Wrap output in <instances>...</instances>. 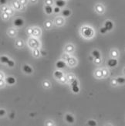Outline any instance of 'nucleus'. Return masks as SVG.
I'll list each match as a JSON object with an SVG mask.
<instances>
[{
  "instance_id": "f257e3e1",
  "label": "nucleus",
  "mask_w": 125,
  "mask_h": 126,
  "mask_svg": "<svg viewBox=\"0 0 125 126\" xmlns=\"http://www.w3.org/2000/svg\"><path fill=\"white\" fill-rule=\"evenodd\" d=\"M82 33L85 37H91L93 36V30L89 26H84L82 28Z\"/></svg>"
},
{
  "instance_id": "f03ea898",
  "label": "nucleus",
  "mask_w": 125,
  "mask_h": 126,
  "mask_svg": "<svg viewBox=\"0 0 125 126\" xmlns=\"http://www.w3.org/2000/svg\"><path fill=\"white\" fill-rule=\"evenodd\" d=\"M94 9H95V11L98 14H104L105 12V8L104 6V5H102L100 3L96 4Z\"/></svg>"
},
{
  "instance_id": "7ed1b4c3",
  "label": "nucleus",
  "mask_w": 125,
  "mask_h": 126,
  "mask_svg": "<svg viewBox=\"0 0 125 126\" xmlns=\"http://www.w3.org/2000/svg\"><path fill=\"white\" fill-rule=\"evenodd\" d=\"M72 90L74 93H78L80 89H79V87H78V83L77 80H73V83H72Z\"/></svg>"
},
{
  "instance_id": "20e7f679",
  "label": "nucleus",
  "mask_w": 125,
  "mask_h": 126,
  "mask_svg": "<svg viewBox=\"0 0 125 126\" xmlns=\"http://www.w3.org/2000/svg\"><path fill=\"white\" fill-rule=\"evenodd\" d=\"M12 5H13V6L15 9H18V10H19L21 9V7L23 6V5H22V4L19 2V0H13V2H12Z\"/></svg>"
},
{
  "instance_id": "39448f33",
  "label": "nucleus",
  "mask_w": 125,
  "mask_h": 126,
  "mask_svg": "<svg viewBox=\"0 0 125 126\" xmlns=\"http://www.w3.org/2000/svg\"><path fill=\"white\" fill-rule=\"evenodd\" d=\"M104 26L106 27V29L108 30V31H110L113 29V22L110 21V20H107L105 22V23H104Z\"/></svg>"
},
{
  "instance_id": "423d86ee",
  "label": "nucleus",
  "mask_w": 125,
  "mask_h": 126,
  "mask_svg": "<svg viewBox=\"0 0 125 126\" xmlns=\"http://www.w3.org/2000/svg\"><path fill=\"white\" fill-rule=\"evenodd\" d=\"M24 24V21L23 19H21V18H18V19H16L14 20V25L15 26H18V27H20L22 26H23Z\"/></svg>"
},
{
  "instance_id": "0eeeda50",
  "label": "nucleus",
  "mask_w": 125,
  "mask_h": 126,
  "mask_svg": "<svg viewBox=\"0 0 125 126\" xmlns=\"http://www.w3.org/2000/svg\"><path fill=\"white\" fill-rule=\"evenodd\" d=\"M54 23H55V24L56 26H62L64 23V19L63 17H61V16H58V17L56 18Z\"/></svg>"
},
{
  "instance_id": "6e6552de",
  "label": "nucleus",
  "mask_w": 125,
  "mask_h": 126,
  "mask_svg": "<svg viewBox=\"0 0 125 126\" xmlns=\"http://www.w3.org/2000/svg\"><path fill=\"white\" fill-rule=\"evenodd\" d=\"M66 1L65 0H56V2H55V4H56V6H58V7H59V8H63V7H64L65 5H66Z\"/></svg>"
},
{
  "instance_id": "1a4fd4ad",
  "label": "nucleus",
  "mask_w": 125,
  "mask_h": 126,
  "mask_svg": "<svg viewBox=\"0 0 125 126\" xmlns=\"http://www.w3.org/2000/svg\"><path fill=\"white\" fill-rule=\"evenodd\" d=\"M107 64H108V66H109L110 67H114L117 64V61L116 59H111V60L108 61Z\"/></svg>"
},
{
  "instance_id": "9d476101",
  "label": "nucleus",
  "mask_w": 125,
  "mask_h": 126,
  "mask_svg": "<svg viewBox=\"0 0 125 126\" xmlns=\"http://www.w3.org/2000/svg\"><path fill=\"white\" fill-rule=\"evenodd\" d=\"M44 9H45L46 13L48 14V15H50V14L53 13V7H52V5H46L45 8H44Z\"/></svg>"
},
{
  "instance_id": "9b49d317",
  "label": "nucleus",
  "mask_w": 125,
  "mask_h": 126,
  "mask_svg": "<svg viewBox=\"0 0 125 126\" xmlns=\"http://www.w3.org/2000/svg\"><path fill=\"white\" fill-rule=\"evenodd\" d=\"M72 12L70 11L69 9H64L63 10V12H62V16H63V17H68V16H69L70 15H71Z\"/></svg>"
},
{
  "instance_id": "f8f14e48",
  "label": "nucleus",
  "mask_w": 125,
  "mask_h": 126,
  "mask_svg": "<svg viewBox=\"0 0 125 126\" xmlns=\"http://www.w3.org/2000/svg\"><path fill=\"white\" fill-rule=\"evenodd\" d=\"M66 67V63L63 61H59L57 63H56V67L59 68V69H63Z\"/></svg>"
},
{
  "instance_id": "ddd939ff",
  "label": "nucleus",
  "mask_w": 125,
  "mask_h": 126,
  "mask_svg": "<svg viewBox=\"0 0 125 126\" xmlns=\"http://www.w3.org/2000/svg\"><path fill=\"white\" fill-rule=\"evenodd\" d=\"M23 70H24V72L26 73V74H32V69L29 67V66L28 65H25L23 66Z\"/></svg>"
},
{
  "instance_id": "4468645a",
  "label": "nucleus",
  "mask_w": 125,
  "mask_h": 126,
  "mask_svg": "<svg viewBox=\"0 0 125 126\" xmlns=\"http://www.w3.org/2000/svg\"><path fill=\"white\" fill-rule=\"evenodd\" d=\"M66 120L68 123H73L74 122V118L72 115H70V114H67L66 115Z\"/></svg>"
},
{
  "instance_id": "2eb2a0df",
  "label": "nucleus",
  "mask_w": 125,
  "mask_h": 126,
  "mask_svg": "<svg viewBox=\"0 0 125 126\" xmlns=\"http://www.w3.org/2000/svg\"><path fill=\"white\" fill-rule=\"evenodd\" d=\"M6 82L9 84H13L15 83V79L13 77H9V78H6Z\"/></svg>"
},
{
  "instance_id": "dca6fc26",
  "label": "nucleus",
  "mask_w": 125,
  "mask_h": 126,
  "mask_svg": "<svg viewBox=\"0 0 125 126\" xmlns=\"http://www.w3.org/2000/svg\"><path fill=\"white\" fill-rule=\"evenodd\" d=\"M54 76H55L57 79H61L63 78V73L60 72V71H56V72L54 73Z\"/></svg>"
},
{
  "instance_id": "f3484780",
  "label": "nucleus",
  "mask_w": 125,
  "mask_h": 126,
  "mask_svg": "<svg viewBox=\"0 0 125 126\" xmlns=\"http://www.w3.org/2000/svg\"><path fill=\"white\" fill-rule=\"evenodd\" d=\"M92 55H93L96 59H100V54L99 51H97V50H94L93 53H92Z\"/></svg>"
},
{
  "instance_id": "a211bd4d",
  "label": "nucleus",
  "mask_w": 125,
  "mask_h": 126,
  "mask_svg": "<svg viewBox=\"0 0 125 126\" xmlns=\"http://www.w3.org/2000/svg\"><path fill=\"white\" fill-rule=\"evenodd\" d=\"M117 82L118 84H123L125 83V78H121V77H120V78H117L116 79Z\"/></svg>"
},
{
  "instance_id": "6ab92c4d",
  "label": "nucleus",
  "mask_w": 125,
  "mask_h": 126,
  "mask_svg": "<svg viewBox=\"0 0 125 126\" xmlns=\"http://www.w3.org/2000/svg\"><path fill=\"white\" fill-rule=\"evenodd\" d=\"M2 16V18H3L5 20H7V19H9V14L8 13H6V12H3Z\"/></svg>"
},
{
  "instance_id": "aec40b11",
  "label": "nucleus",
  "mask_w": 125,
  "mask_h": 126,
  "mask_svg": "<svg viewBox=\"0 0 125 126\" xmlns=\"http://www.w3.org/2000/svg\"><path fill=\"white\" fill-rule=\"evenodd\" d=\"M53 4V0H45L46 5H52Z\"/></svg>"
},
{
  "instance_id": "412c9836",
  "label": "nucleus",
  "mask_w": 125,
  "mask_h": 126,
  "mask_svg": "<svg viewBox=\"0 0 125 126\" xmlns=\"http://www.w3.org/2000/svg\"><path fill=\"white\" fill-rule=\"evenodd\" d=\"M1 61H2V63H7L9 60V58L7 57H1Z\"/></svg>"
},
{
  "instance_id": "4be33fe9",
  "label": "nucleus",
  "mask_w": 125,
  "mask_h": 126,
  "mask_svg": "<svg viewBox=\"0 0 125 126\" xmlns=\"http://www.w3.org/2000/svg\"><path fill=\"white\" fill-rule=\"evenodd\" d=\"M60 9L61 8H59V7H58V6H56H56L53 8V12L55 13H58L60 12Z\"/></svg>"
},
{
  "instance_id": "5701e85b",
  "label": "nucleus",
  "mask_w": 125,
  "mask_h": 126,
  "mask_svg": "<svg viewBox=\"0 0 125 126\" xmlns=\"http://www.w3.org/2000/svg\"><path fill=\"white\" fill-rule=\"evenodd\" d=\"M108 30L106 29V27L104 26V27H102V28L100 29V32L101 33H105V32H107Z\"/></svg>"
},
{
  "instance_id": "b1692460",
  "label": "nucleus",
  "mask_w": 125,
  "mask_h": 126,
  "mask_svg": "<svg viewBox=\"0 0 125 126\" xmlns=\"http://www.w3.org/2000/svg\"><path fill=\"white\" fill-rule=\"evenodd\" d=\"M7 64H8L9 67H13V66H14V62L13 61H9L8 63H7Z\"/></svg>"
},
{
  "instance_id": "393cba45",
  "label": "nucleus",
  "mask_w": 125,
  "mask_h": 126,
  "mask_svg": "<svg viewBox=\"0 0 125 126\" xmlns=\"http://www.w3.org/2000/svg\"><path fill=\"white\" fill-rule=\"evenodd\" d=\"M19 1L22 4V5H26L27 2H28V0H19Z\"/></svg>"
},
{
  "instance_id": "a878e982",
  "label": "nucleus",
  "mask_w": 125,
  "mask_h": 126,
  "mask_svg": "<svg viewBox=\"0 0 125 126\" xmlns=\"http://www.w3.org/2000/svg\"><path fill=\"white\" fill-rule=\"evenodd\" d=\"M51 25H52V23H51L50 21H47V22H46V27H50Z\"/></svg>"
},
{
  "instance_id": "bb28decb",
  "label": "nucleus",
  "mask_w": 125,
  "mask_h": 126,
  "mask_svg": "<svg viewBox=\"0 0 125 126\" xmlns=\"http://www.w3.org/2000/svg\"><path fill=\"white\" fill-rule=\"evenodd\" d=\"M88 124L90 125H96L97 124H96V122H94V121H89L88 122Z\"/></svg>"
},
{
  "instance_id": "cd10ccee",
  "label": "nucleus",
  "mask_w": 125,
  "mask_h": 126,
  "mask_svg": "<svg viewBox=\"0 0 125 126\" xmlns=\"http://www.w3.org/2000/svg\"><path fill=\"white\" fill-rule=\"evenodd\" d=\"M112 56H113V57H117V52H116V51H113V52H112Z\"/></svg>"
},
{
  "instance_id": "c85d7f7f",
  "label": "nucleus",
  "mask_w": 125,
  "mask_h": 126,
  "mask_svg": "<svg viewBox=\"0 0 125 126\" xmlns=\"http://www.w3.org/2000/svg\"><path fill=\"white\" fill-rule=\"evenodd\" d=\"M5 3H6V0H1V5H5Z\"/></svg>"
},
{
  "instance_id": "c756f323",
  "label": "nucleus",
  "mask_w": 125,
  "mask_h": 126,
  "mask_svg": "<svg viewBox=\"0 0 125 126\" xmlns=\"http://www.w3.org/2000/svg\"><path fill=\"white\" fill-rule=\"evenodd\" d=\"M29 2L32 4H34V3H36L37 2V0H29Z\"/></svg>"
},
{
  "instance_id": "7c9ffc66",
  "label": "nucleus",
  "mask_w": 125,
  "mask_h": 126,
  "mask_svg": "<svg viewBox=\"0 0 125 126\" xmlns=\"http://www.w3.org/2000/svg\"><path fill=\"white\" fill-rule=\"evenodd\" d=\"M112 83H113V86H116V84H117V80H113Z\"/></svg>"
},
{
  "instance_id": "2f4dec72",
  "label": "nucleus",
  "mask_w": 125,
  "mask_h": 126,
  "mask_svg": "<svg viewBox=\"0 0 125 126\" xmlns=\"http://www.w3.org/2000/svg\"><path fill=\"white\" fill-rule=\"evenodd\" d=\"M3 113H5V111L3 112V110H1V115H2V116L3 115Z\"/></svg>"
},
{
  "instance_id": "473e14b6",
  "label": "nucleus",
  "mask_w": 125,
  "mask_h": 126,
  "mask_svg": "<svg viewBox=\"0 0 125 126\" xmlns=\"http://www.w3.org/2000/svg\"><path fill=\"white\" fill-rule=\"evenodd\" d=\"M124 74H125V69H124Z\"/></svg>"
}]
</instances>
